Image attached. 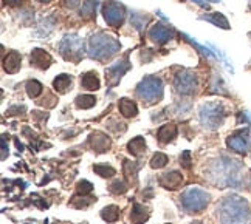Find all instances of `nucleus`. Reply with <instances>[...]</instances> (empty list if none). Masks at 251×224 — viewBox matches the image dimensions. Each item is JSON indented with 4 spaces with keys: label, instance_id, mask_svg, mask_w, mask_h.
<instances>
[{
    "label": "nucleus",
    "instance_id": "f257e3e1",
    "mask_svg": "<svg viewBox=\"0 0 251 224\" xmlns=\"http://www.w3.org/2000/svg\"><path fill=\"white\" fill-rule=\"evenodd\" d=\"M242 169L244 164L239 159L220 157L209 164L205 177L219 187L239 189L242 186Z\"/></svg>",
    "mask_w": 251,
    "mask_h": 224
},
{
    "label": "nucleus",
    "instance_id": "412c9836",
    "mask_svg": "<svg viewBox=\"0 0 251 224\" xmlns=\"http://www.w3.org/2000/svg\"><path fill=\"white\" fill-rule=\"evenodd\" d=\"M200 19H201V21L214 23L219 28H224V30H229V23L226 21V17L222 13H211V14H206V16H201Z\"/></svg>",
    "mask_w": 251,
    "mask_h": 224
},
{
    "label": "nucleus",
    "instance_id": "ddd939ff",
    "mask_svg": "<svg viewBox=\"0 0 251 224\" xmlns=\"http://www.w3.org/2000/svg\"><path fill=\"white\" fill-rule=\"evenodd\" d=\"M30 62H31L33 67L39 68V70H48L50 65L53 64V57L48 54L45 50L36 48V50H33L31 54H30Z\"/></svg>",
    "mask_w": 251,
    "mask_h": 224
},
{
    "label": "nucleus",
    "instance_id": "2eb2a0df",
    "mask_svg": "<svg viewBox=\"0 0 251 224\" xmlns=\"http://www.w3.org/2000/svg\"><path fill=\"white\" fill-rule=\"evenodd\" d=\"M181 182H183V177H181V173L178 172H168V173H163L161 175V178H160V184L165 189L168 190H176L181 186Z\"/></svg>",
    "mask_w": 251,
    "mask_h": 224
},
{
    "label": "nucleus",
    "instance_id": "393cba45",
    "mask_svg": "<svg viewBox=\"0 0 251 224\" xmlns=\"http://www.w3.org/2000/svg\"><path fill=\"white\" fill-rule=\"evenodd\" d=\"M25 90H26V94L33 97V99H36V97H39L44 91V85L39 82V81H36V79H30L26 82L25 85Z\"/></svg>",
    "mask_w": 251,
    "mask_h": 224
},
{
    "label": "nucleus",
    "instance_id": "a19ab883",
    "mask_svg": "<svg viewBox=\"0 0 251 224\" xmlns=\"http://www.w3.org/2000/svg\"><path fill=\"white\" fill-rule=\"evenodd\" d=\"M8 2H11V3H16V2H19V0H8Z\"/></svg>",
    "mask_w": 251,
    "mask_h": 224
},
{
    "label": "nucleus",
    "instance_id": "37998d69",
    "mask_svg": "<svg viewBox=\"0 0 251 224\" xmlns=\"http://www.w3.org/2000/svg\"><path fill=\"white\" fill-rule=\"evenodd\" d=\"M250 187H251V178H250Z\"/></svg>",
    "mask_w": 251,
    "mask_h": 224
},
{
    "label": "nucleus",
    "instance_id": "c85d7f7f",
    "mask_svg": "<svg viewBox=\"0 0 251 224\" xmlns=\"http://www.w3.org/2000/svg\"><path fill=\"white\" fill-rule=\"evenodd\" d=\"M209 91L211 93H219V94H228V91L225 90V85H224V81L220 79L219 76H214L211 79V84H209Z\"/></svg>",
    "mask_w": 251,
    "mask_h": 224
},
{
    "label": "nucleus",
    "instance_id": "6ab92c4d",
    "mask_svg": "<svg viewBox=\"0 0 251 224\" xmlns=\"http://www.w3.org/2000/svg\"><path fill=\"white\" fill-rule=\"evenodd\" d=\"M100 79H98V74L89 71L81 76V87L84 90H89V91H96L100 90Z\"/></svg>",
    "mask_w": 251,
    "mask_h": 224
},
{
    "label": "nucleus",
    "instance_id": "7ed1b4c3",
    "mask_svg": "<svg viewBox=\"0 0 251 224\" xmlns=\"http://www.w3.org/2000/svg\"><path fill=\"white\" fill-rule=\"evenodd\" d=\"M120 42L117 41V37H113L107 33H95L90 36L89 44H87V51L89 56L93 57L96 61H109L112 56H115L120 51Z\"/></svg>",
    "mask_w": 251,
    "mask_h": 224
},
{
    "label": "nucleus",
    "instance_id": "2f4dec72",
    "mask_svg": "<svg viewBox=\"0 0 251 224\" xmlns=\"http://www.w3.org/2000/svg\"><path fill=\"white\" fill-rule=\"evenodd\" d=\"M95 200L96 198H85V195H81L79 198L75 197L70 204H72L73 207H76V209H84V207H89Z\"/></svg>",
    "mask_w": 251,
    "mask_h": 224
},
{
    "label": "nucleus",
    "instance_id": "6e6552de",
    "mask_svg": "<svg viewBox=\"0 0 251 224\" xmlns=\"http://www.w3.org/2000/svg\"><path fill=\"white\" fill-rule=\"evenodd\" d=\"M197 85H199L197 76L189 70H181L180 73H177L176 79H174L176 91L183 96H189L192 93H196Z\"/></svg>",
    "mask_w": 251,
    "mask_h": 224
},
{
    "label": "nucleus",
    "instance_id": "f03ea898",
    "mask_svg": "<svg viewBox=\"0 0 251 224\" xmlns=\"http://www.w3.org/2000/svg\"><path fill=\"white\" fill-rule=\"evenodd\" d=\"M217 217L220 224H250L251 212L247 200L229 195L225 197L217 206Z\"/></svg>",
    "mask_w": 251,
    "mask_h": 224
},
{
    "label": "nucleus",
    "instance_id": "dca6fc26",
    "mask_svg": "<svg viewBox=\"0 0 251 224\" xmlns=\"http://www.w3.org/2000/svg\"><path fill=\"white\" fill-rule=\"evenodd\" d=\"M21 65H22V56L17 51H11L3 57V70L9 74L17 73L21 70Z\"/></svg>",
    "mask_w": 251,
    "mask_h": 224
},
{
    "label": "nucleus",
    "instance_id": "e433bc0d",
    "mask_svg": "<svg viewBox=\"0 0 251 224\" xmlns=\"http://www.w3.org/2000/svg\"><path fill=\"white\" fill-rule=\"evenodd\" d=\"M81 2H82V0H64V5L67 8H76Z\"/></svg>",
    "mask_w": 251,
    "mask_h": 224
},
{
    "label": "nucleus",
    "instance_id": "72a5a7b5",
    "mask_svg": "<svg viewBox=\"0 0 251 224\" xmlns=\"http://www.w3.org/2000/svg\"><path fill=\"white\" fill-rule=\"evenodd\" d=\"M92 190H93V184L87 179H82L76 184V192H78V195H89L92 193Z\"/></svg>",
    "mask_w": 251,
    "mask_h": 224
},
{
    "label": "nucleus",
    "instance_id": "f704fd0d",
    "mask_svg": "<svg viewBox=\"0 0 251 224\" xmlns=\"http://www.w3.org/2000/svg\"><path fill=\"white\" fill-rule=\"evenodd\" d=\"M180 164H181L185 169H191V152H189V150H185V152H183V155L180 157Z\"/></svg>",
    "mask_w": 251,
    "mask_h": 224
},
{
    "label": "nucleus",
    "instance_id": "5701e85b",
    "mask_svg": "<svg viewBox=\"0 0 251 224\" xmlns=\"http://www.w3.org/2000/svg\"><path fill=\"white\" fill-rule=\"evenodd\" d=\"M72 87V77L69 74H59L53 81V89L57 93H65L69 91V89Z\"/></svg>",
    "mask_w": 251,
    "mask_h": 224
},
{
    "label": "nucleus",
    "instance_id": "0eeeda50",
    "mask_svg": "<svg viewBox=\"0 0 251 224\" xmlns=\"http://www.w3.org/2000/svg\"><path fill=\"white\" fill-rule=\"evenodd\" d=\"M59 53L67 61H73V62L81 61L82 56H84V42H82V39H79L78 36H75V34L65 36L61 41V44H59Z\"/></svg>",
    "mask_w": 251,
    "mask_h": 224
},
{
    "label": "nucleus",
    "instance_id": "39448f33",
    "mask_svg": "<svg viewBox=\"0 0 251 224\" xmlns=\"http://www.w3.org/2000/svg\"><path fill=\"white\" fill-rule=\"evenodd\" d=\"M165 89H163L161 79L155 76H148L137 85V96L143 101L144 105H153L163 99Z\"/></svg>",
    "mask_w": 251,
    "mask_h": 224
},
{
    "label": "nucleus",
    "instance_id": "7c9ffc66",
    "mask_svg": "<svg viewBox=\"0 0 251 224\" xmlns=\"http://www.w3.org/2000/svg\"><path fill=\"white\" fill-rule=\"evenodd\" d=\"M96 9V0H82V6H81V16L84 17H90L95 14Z\"/></svg>",
    "mask_w": 251,
    "mask_h": 224
},
{
    "label": "nucleus",
    "instance_id": "aec40b11",
    "mask_svg": "<svg viewBox=\"0 0 251 224\" xmlns=\"http://www.w3.org/2000/svg\"><path fill=\"white\" fill-rule=\"evenodd\" d=\"M118 109H120V113L124 116V118H133V116L138 114V107L133 101L127 99V97H123L120 99V104H118Z\"/></svg>",
    "mask_w": 251,
    "mask_h": 224
},
{
    "label": "nucleus",
    "instance_id": "4468645a",
    "mask_svg": "<svg viewBox=\"0 0 251 224\" xmlns=\"http://www.w3.org/2000/svg\"><path fill=\"white\" fill-rule=\"evenodd\" d=\"M90 147L96 153H104L110 149V139L109 136L102 132H93L90 134Z\"/></svg>",
    "mask_w": 251,
    "mask_h": 224
},
{
    "label": "nucleus",
    "instance_id": "a878e982",
    "mask_svg": "<svg viewBox=\"0 0 251 224\" xmlns=\"http://www.w3.org/2000/svg\"><path fill=\"white\" fill-rule=\"evenodd\" d=\"M120 207L118 206H107V207H104L101 210V218L104 221H107V223H115V221H118L120 218Z\"/></svg>",
    "mask_w": 251,
    "mask_h": 224
},
{
    "label": "nucleus",
    "instance_id": "c756f323",
    "mask_svg": "<svg viewBox=\"0 0 251 224\" xmlns=\"http://www.w3.org/2000/svg\"><path fill=\"white\" fill-rule=\"evenodd\" d=\"M168 157L165 153H155L152 157L151 159V167L152 169H161V167H165V165L168 164Z\"/></svg>",
    "mask_w": 251,
    "mask_h": 224
},
{
    "label": "nucleus",
    "instance_id": "4be33fe9",
    "mask_svg": "<svg viewBox=\"0 0 251 224\" xmlns=\"http://www.w3.org/2000/svg\"><path fill=\"white\" fill-rule=\"evenodd\" d=\"M127 149L133 157H141V155L146 152V141H144V138H141V136H137V138L129 141Z\"/></svg>",
    "mask_w": 251,
    "mask_h": 224
},
{
    "label": "nucleus",
    "instance_id": "4c0bfd02",
    "mask_svg": "<svg viewBox=\"0 0 251 224\" xmlns=\"http://www.w3.org/2000/svg\"><path fill=\"white\" fill-rule=\"evenodd\" d=\"M6 152H8V149H6V141H5V138H2V161L6 159Z\"/></svg>",
    "mask_w": 251,
    "mask_h": 224
},
{
    "label": "nucleus",
    "instance_id": "bb28decb",
    "mask_svg": "<svg viewBox=\"0 0 251 224\" xmlns=\"http://www.w3.org/2000/svg\"><path fill=\"white\" fill-rule=\"evenodd\" d=\"M75 104L81 110H89V109H92V107H95L96 97L92 96V94H81V96H78L75 99Z\"/></svg>",
    "mask_w": 251,
    "mask_h": 224
},
{
    "label": "nucleus",
    "instance_id": "20e7f679",
    "mask_svg": "<svg viewBox=\"0 0 251 224\" xmlns=\"http://www.w3.org/2000/svg\"><path fill=\"white\" fill-rule=\"evenodd\" d=\"M199 118L206 130H217L225 122L226 109L222 102H206L200 107Z\"/></svg>",
    "mask_w": 251,
    "mask_h": 224
},
{
    "label": "nucleus",
    "instance_id": "c9c22d12",
    "mask_svg": "<svg viewBox=\"0 0 251 224\" xmlns=\"http://www.w3.org/2000/svg\"><path fill=\"white\" fill-rule=\"evenodd\" d=\"M16 112H21V113H22V112H25V107H24V105H22V107H21V105L11 107V109H8V112H6V113H8L9 116H13V114H16Z\"/></svg>",
    "mask_w": 251,
    "mask_h": 224
},
{
    "label": "nucleus",
    "instance_id": "ea45409f",
    "mask_svg": "<svg viewBox=\"0 0 251 224\" xmlns=\"http://www.w3.org/2000/svg\"><path fill=\"white\" fill-rule=\"evenodd\" d=\"M37 2H42V3H48V2H51V0H37Z\"/></svg>",
    "mask_w": 251,
    "mask_h": 224
},
{
    "label": "nucleus",
    "instance_id": "cd10ccee",
    "mask_svg": "<svg viewBox=\"0 0 251 224\" xmlns=\"http://www.w3.org/2000/svg\"><path fill=\"white\" fill-rule=\"evenodd\" d=\"M93 170L96 175H100L102 178H112L113 175H117V170L107 164H96V165H93Z\"/></svg>",
    "mask_w": 251,
    "mask_h": 224
},
{
    "label": "nucleus",
    "instance_id": "1a4fd4ad",
    "mask_svg": "<svg viewBox=\"0 0 251 224\" xmlns=\"http://www.w3.org/2000/svg\"><path fill=\"white\" fill-rule=\"evenodd\" d=\"M226 145H228V149H231L236 153H247L251 147V129L245 127V129L236 130L233 134L228 136Z\"/></svg>",
    "mask_w": 251,
    "mask_h": 224
},
{
    "label": "nucleus",
    "instance_id": "58836bf2",
    "mask_svg": "<svg viewBox=\"0 0 251 224\" xmlns=\"http://www.w3.org/2000/svg\"><path fill=\"white\" fill-rule=\"evenodd\" d=\"M191 2H194V3H196V5H199L200 8H206V9L209 8V5L205 2V0H191Z\"/></svg>",
    "mask_w": 251,
    "mask_h": 224
},
{
    "label": "nucleus",
    "instance_id": "423d86ee",
    "mask_svg": "<svg viewBox=\"0 0 251 224\" xmlns=\"http://www.w3.org/2000/svg\"><path fill=\"white\" fill-rule=\"evenodd\" d=\"M181 204L183 207L189 212H201L205 210L206 206L209 204V200H211V195L200 189L197 186H192V187H188L185 192L181 193Z\"/></svg>",
    "mask_w": 251,
    "mask_h": 224
},
{
    "label": "nucleus",
    "instance_id": "a211bd4d",
    "mask_svg": "<svg viewBox=\"0 0 251 224\" xmlns=\"http://www.w3.org/2000/svg\"><path fill=\"white\" fill-rule=\"evenodd\" d=\"M149 220V212L148 209L141 206V204L135 202L133 207H132V212H130V221L133 224H144Z\"/></svg>",
    "mask_w": 251,
    "mask_h": 224
},
{
    "label": "nucleus",
    "instance_id": "9b49d317",
    "mask_svg": "<svg viewBox=\"0 0 251 224\" xmlns=\"http://www.w3.org/2000/svg\"><path fill=\"white\" fill-rule=\"evenodd\" d=\"M129 68H130L129 59H127V56H124L118 62H115L109 68H105V81H107L110 87L118 85L121 77L129 71Z\"/></svg>",
    "mask_w": 251,
    "mask_h": 224
},
{
    "label": "nucleus",
    "instance_id": "473e14b6",
    "mask_svg": "<svg viewBox=\"0 0 251 224\" xmlns=\"http://www.w3.org/2000/svg\"><path fill=\"white\" fill-rule=\"evenodd\" d=\"M127 184H126L123 179H115L110 186H109V190L112 192V193H115V195H123V193H126L127 192Z\"/></svg>",
    "mask_w": 251,
    "mask_h": 224
},
{
    "label": "nucleus",
    "instance_id": "f8f14e48",
    "mask_svg": "<svg viewBox=\"0 0 251 224\" xmlns=\"http://www.w3.org/2000/svg\"><path fill=\"white\" fill-rule=\"evenodd\" d=\"M148 36H149L151 41H153L157 45H163V44L169 42L171 39L174 37V31L171 30V28H168L166 25L155 23V25H152L149 28Z\"/></svg>",
    "mask_w": 251,
    "mask_h": 224
},
{
    "label": "nucleus",
    "instance_id": "79ce46f5",
    "mask_svg": "<svg viewBox=\"0 0 251 224\" xmlns=\"http://www.w3.org/2000/svg\"><path fill=\"white\" fill-rule=\"evenodd\" d=\"M208 2H220V0H208Z\"/></svg>",
    "mask_w": 251,
    "mask_h": 224
},
{
    "label": "nucleus",
    "instance_id": "b1692460",
    "mask_svg": "<svg viewBox=\"0 0 251 224\" xmlns=\"http://www.w3.org/2000/svg\"><path fill=\"white\" fill-rule=\"evenodd\" d=\"M123 170H124L126 178H127L129 181L137 182L138 170H140V164L132 162V161H124V164H123Z\"/></svg>",
    "mask_w": 251,
    "mask_h": 224
},
{
    "label": "nucleus",
    "instance_id": "f3484780",
    "mask_svg": "<svg viewBox=\"0 0 251 224\" xmlns=\"http://www.w3.org/2000/svg\"><path fill=\"white\" fill-rule=\"evenodd\" d=\"M157 138L161 144H169L171 141L177 138V125H174V124L163 125L157 133Z\"/></svg>",
    "mask_w": 251,
    "mask_h": 224
},
{
    "label": "nucleus",
    "instance_id": "9d476101",
    "mask_svg": "<svg viewBox=\"0 0 251 224\" xmlns=\"http://www.w3.org/2000/svg\"><path fill=\"white\" fill-rule=\"evenodd\" d=\"M102 16L107 25L118 28L124 22V6L118 2H105V5L102 6Z\"/></svg>",
    "mask_w": 251,
    "mask_h": 224
}]
</instances>
